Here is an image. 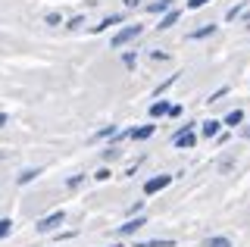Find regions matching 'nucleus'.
<instances>
[{
  "label": "nucleus",
  "instance_id": "nucleus-7",
  "mask_svg": "<svg viewBox=\"0 0 250 247\" xmlns=\"http://www.w3.org/2000/svg\"><path fill=\"white\" fill-rule=\"evenodd\" d=\"M169 10H175V0H153V3H147V13H153V16H166Z\"/></svg>",
  "mask_w": 250,
  "mask_h": 247
},
{
  "label": "nucleus",
  "instance_id": "nucleus-11",
  "mask_svg": "<svg viewBox=\"0 0 250 247\" xmlns=\"http://www.w3.org/2000/svg\"><path fill=\"white\" fill-rule=\"evenodd\" d=\"M216 28H219V25H213V22H209V25H203V28H197V32L188 35V41H200V38H209V35H216Z\"/></svg>",
  "mask_w": 250,
  "mask_h": 247
},
{
  "label": "nucleus",
  "instance_id": "nucleus-28",
  "mask_svg": "<svg viewBox=\"0 0 250 247\" xmlns=\"http://www.w3.org/2000/svg\"><path fill=\"white\" fill-rule=\"evenodd\" d=\"M94 179H97V182H106V179H109V169H100V172L94 175Z\"/></svg>",
  "mask_w": 250,
  "mask_h": 247
},
{
  "label": "nucleus",
  "instance_id": "nucleus-24",
  "mask_svg": "<svg viewBox=\"0 0 250 247\" xmlns=\"http://www.w3.org/2000/svg\"><path fill=\"white\" fill-rule=\"evenodd\" d=\"M213 3V0H188V10H200V6Z\"/></svg>",
  "mask_w": 250,
  "mask_h": 247
},
{
  "label": "nucleus",
  "instance_id": "nucleus-22",
  "mask_svg": "<svg viewBox=\"0 0 250 247\" xmlns=\"http://www.w3.org/2000/svg\"><path fill=\"white\" fill-rule=\"evenodd\" d=\"M44 22H47V25H62V16H60V13H47Z\"/></svg>",
  "mask_w": 250,
  "mask_h": 247
},
{
  "label": "nucleus",
  "instance_id": "nucleus-6",
  "mask_svg": "<svg viewBox=\"0 0 250 247\" xmlns=\"http://www.w3.org/2000/svg\"><path fill=\"white\" fill-rule=\"evenodd\" d=\"M141 226H147V219H144V216H131V219H125L122 226H119V235H135V231H138Z\"/></svg>",
  "mask_w": 250,
  "mask_h": 247
},
{
  "label": "nucleus",
  "instance_id": "nucleus-18",
  "mask_svg": "<svg viewBox=\"0 0 250 247\" xmlns=\"http://www.w3.org/2000/svg\"><path fill=\"white\" fill-rule=\"evenodd\" d=\"M122 63H125V69H135L138 66V50H125L122 53Z\"/></svg>",
  "mask_w": 250,
  "mask_h": 247
},
{
  "label": "nucleus",
  "instance_id": "nucleus-3",
  "mask_svg": "<svg viewBox=\"0 0 250 247\" xmlns=\"http://www.w3.org/2000/svg\"><path fill=\"white\" fill-rule=\"evenodd\" d=\"M62 222H66V210H53L50 216H44V219L38 222V231H41V235H50V231H57Z\"/></svg>",
  "mask_w": 250,
  "mask_h": 247
},
{
  "label": "nucleus",
  "instance_id": "nucleus-16",
  "mask_svg": "<svg viewBox=\"0 0 250 247\" xmlns=\"http://www.w3.org/2000/svg\"><path fill=\"white\" fill-rule=\"evenodd\" d=\"M104 138H119V128H116V125H106V128H100V132L94 135V141H104Z\"/></svg>",
  "mask_w": 250,
  "mask_h": 247
},
{
  "label": "nucleus",
  "instance_id": "nucleus-23",
  "mask_svg": "<svg viewBox=\"0 0 250 247\" xmlns=\"http://www.w3.org/2000/svg\"><path fill=\"white\" fill-rule=\"evenodd\" d=\"M225 94H229V88L222 84V88H216V91H213V94H209L207 100H209V103H216V100H219V97H225Z\"/></svg>",
  "mask_w": 250,
  "mask_h": 247
},
{
  "label": "nucleus",
  "instance_id": "nucleus-13",
  "mask_svg": "<svg viewBox=\"0 0 250 247\" xmlns=\"http://www.w3.org/2000/svg\"><path fill=\"white\" fill-rule=\"evenodd\" d=\"M38 175H41V169H22V172H19V179H16V182H19V185H28V182H35L38 179Z\"/></svg>",
  "mask_w": 250,
  "mask_h": 247
},
{
  "label": "nucleus",
  "instance_id": "nucleus-32",
  "mask_svg": "<svg viewBox=\"0 0 250 247\" xmlns=\"http://www.w3.org/2000/svg\"><path fill=\"white\" fill-rule=\"evenodd\" d=\"M244 25H247V28H250V13H247V16H244Z\"/></svg>",
  "mask_w": 250,
  "mask_h": 247
},
{
  "label": "nucleus",
  "instance_id": "nucleus-1",
  "mask_svg": "<svg viewBox=\"0 0 250 247\" xmlns=\"http://www.w3.org/2000/svg\"><path fill=\"white\" fill-rule=\"evenodd\" d=\"M141 32H144V25H138V22H135V25H125L122 32H116L113 38H109V47H113V50H122L125 44H128V41H135V38H138Z\"/></svg>",
  "mask_w": 250,
  "mask_h": 247
},
{
  "label": "nucleus",
  "instance_id": "nucleus-21",
  "mask_svg": "<svg viewBox=\"0 0 250 247\" xmlns=\"http://www.w3.org/2000/svg\"><path fill=\"white\" fill-rule=\"evenodd\" d=\"M175 82H178V75H169V79H166V82H163V84H160V88H156V97H160V94H163V91H169V88H172V84H175Z\"/></svg>",
  "mask_w": 250,
  "mask_h": 247
},
{
  "label": "nucleus",
  "instance_id": "nucleus-33",
  "mask_svg": "<svg viewBox=\"0 0 250 247\" xmlns=\"http://www.w3.org/2000/svg\"><path fill=\"white\" fill-rule=\"evenodd\" d=\"M109 247H119V244H109Z\"/></svg>",
  "mask_w": 250,
  "mask_h": 247
},
{
  "label": "nucleus",
  "instance_id": "nucleus-27",
  "mask_svg": "<svg viewBox=\"0 0 250 247\" xmlns=\"http://www.w3.org/2000/svg\"><path fill=\"white\" fill-rule=\"evenodd\" d=\"M82 25H84V19H82V16H75V19H72V22H69V25H66V28H82Z\"/></svg>",
  "mask_w": 250,
  "mask_h": 247
},
{
  "label": "nucleus",
  "instance_id": "nucleus-20",
  "mask_svg": "<svg viewBox=\"0 0 250 247\" xmlns=\"http://www.w3.org/2000/svg\"><path fill=\"white\" fill-rule=\"evenodd\" d=\"M10 231H13V219H0V241H3Z\"/></svg>",
  "mask_w": 250,
  "mask_h": 247
},
{
  "label": "nucleus",
  "instance_id": "nucleus-9",
  "mask_svg": "<svg viewBox=\"0 0 250 247\" xmlns=\"http://www.w3.org/2000/svg\"><path fill=\"white\" fill-rule=\"evenodd\" d=\"M172 106L166 103V100H156V103H150V119H163V116H169Z\"/></svg>",
  "mask_w": 250,
  "mask_h": 247
},
{
  "label": "nucleus",
  "instance_id": "nucleus-30",
  "mask_svg": "<svg viewBox=\"0 0 250 247\" xmlns=\"http://www.w3.org/2000/svg\"><path fill=\"white\" fill-rule=\"evenodd\" d=\"M6 125V113H0V128H3Z\"/></svg>",
  "mask_w": 250,
  "mask_h": 247
},
{
  "label": "nucleus",
  "instance_id": "nucleus-26",
  "mask_svg": "<svg viewBox=\"0 0 250 247\" xmlns=\"http://www.w3.org/2000/svg\"><path fill=\"white\" fill-rule=\"evenodd\" d=\"M82 179H84V175H72V179L66 182V188H78V185H82Z\"/></svg>",
  "mask_w": 250,
  "mask_h": 247
},
{
  "label": "nucleus",
  "instance_id": "nucleus-29",
  "mask_svg": "<svg viewBox=\"0 0 250 247\" xmlns=\"http://www.w3.org/2000/svg\"><path fill=\"white\" fill-rule=\"evenodd\" d=\"M125 6H128V10H135V6H141V0H125Z\"/></svg>",
  "mask_w": 250,
  "mask_h": 247
},
{
  "label": "nucleus",
  "instance_id": "nucleus-12",
  "mask_svg": "<svg viewBox=\"0 0 250 247\" xmlns=\"http://www.w3.org/2000/svg\"><path fill=\"white\" fill-rule=\"evenodd\" d=\"M125 16H122V13H113V16H106L104 22H100V25H94V32H106V28L109 25H119V22H122Z\"/></svg>",
  "mask_w": 250,
  "mask_h": 247
},
{
  "label": "nucleus",
  "instance_id": "nucleus-4",
  "mask_svg": "<svg viewBox=\"0 0 250 247\" xmlns=\"http://www.w3.org/2000/svg\"><path fill=\"white\" fill-rule=\"evenodd\" d=\"M222 125H225L222 119H207V122H200V135L207 138V141H209V138H219V132H222Z\"/></svg>",
  "mask_w": 250,
  "mask_h": 247
},
{
  "label": "nucleus",
  "instance_id": "nucleus-31",
  "mask_svg": "<svg viewBox=\"0 0 250 247\" xmlns=\"http://www.w3.org/2000/svg\"><path fill=\"white\" fill-rule=\"evenodd\" d=\"M241 135H244V138H250V125H247V128H244V132H241Z\"/></svg>",
  "mask_w": 250,
  "mask_h": 247
},
{
  "label": "nucleus",
  "instance_id": "nucleus-19",
  "mask_svg": "<svg viewBox=\"0 0 250 247\" xmlns=\"http://www.w3.org/2000/svg\"><path fill=\"white\" fill-rule=\"evenodd\" d=\"M207 247H231L229 238H207Z\"/></svg>",
  "mask_w": 250,
  "mask_h": 247
},
{
  "label": "nucleus",
  "instance_id": "nucleus-10",
  "mask_svg": "<svg viewBox=\"0 0 250 247\" xmlns=\"http://www.w3.org/2000/svg\"><path fill=\"white\" fill-rule=\"evenodd\" d=\"M178 16H182L178 10H169L166 16H160V25H156V28H160V32H166V28H172V25L178 22Z\"/></svg>",
  "mask_w": 250,
  "mask_h": 247
},
{
  "label": "nucleus",
  "instance_id": "nucleus-8",
  "mask_svg": "<svg viewBox=\"0 0 250 247\" xmlns=\"http://www.w3.org/2000/svg\"><path fill=\"white\" fill-rule=\"evenodd\" d=\"M153 132H156V125H141V128H131L128 138H131V141H147Z\"/></svg>",
  "mask_w": 250,
  "mask_h": 247
},
{
  "label": "nucleus",
  "instance_id": "nucleus-5",
  "mask_svg": "<svg viewBox=\"0 0 250 247\" xmlns=\"http://www.w3.org/2000/svg\"><path fill=\"white\" fill-rule=\"evenodd\" d=\"M169 182H172V175H156V179H150V182H144V194L150 197V194H156V191L169 188Z\"/></svg>",
  "mask_w": 250,
  "mask_h": 247
},
{
  "label": "nucleus",
  "instance_id": "nucleus-25",
  "mask_svg": "<svg viewBox=\"0 0 250 247\" xmlns=\"http://www.w3.org/2000/svg\"><path fill=\"white\" fill-rule=\"evenodd\" d=\"M150 60H156V63H163V60H169L166 50H150Z\"/></svg>",
  "mask_w": 250,
  "mask_h": 247
},
{
  "label": "nucleus",
  "instance_id": "nucleus-15",
  "mask_svg": "<svg viewBox=\"0 0 250 247\" xmlns=\"http://www.w3.org/2000/svg\"><path fill=\"white\" fill-rule=\"evenodd\" d=\"M225 125H229V128H234V125H241V122H244V113H241V110H231L229 116H225Z\"/></svg>",
  "mask_w": 250,
  "mask_h": 247
},
{
  "label": "nucleus",
  "instance_id": "nucleus-17",
  "mask_svg": "<svg viewBox=\"0 0 250 247\" xmlns=\"http://www.w3.org/2000/svg\"><path fill=\"white\" fill-rule=\"evenodd\" d=\"M241 13H244V3H234V6H229V10H225V22H234L241 16Z\"/></svg>",
  "mask_w": 250,
  "mask_h": 247
},
{
  "label": "nucleus",
  "instance_id": "nucleus-2",
  "mask_svg": "<svg viewBox=\"0 0 250 247\" xmlns=\"http://www.w3.org/2000/svg\"><path fill=\"white\" fill-rule=\"evenodd\" d=\"M172 144H175V147H182V150H191L194 144H197V135H194V122H188L182 132L172 135Z\"/></svg>",
  "mask_w": 250,
  "mask_h": 247
},
{
  "label": "nucleus",
  "instance_id": "nucleus-14",
  "mask_svg": "<svg viewBox=\"0 0 250 247\" xmlns=\"http://www.w3.org/2000/svg\"><path fill=\"white\" fill-rule=\"evenodd\" d=\"M175 241L172 238H153V241H138L135 247H172Z\"/></svg>",
  "mask_w": 250,
  "mask_h": 247
}]
</instances>
